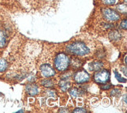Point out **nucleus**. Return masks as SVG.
Listing matches in <instances>:
<instances>
[{
    "label": "nucleus",
    "instance_id": "nucleus-11",
    "mask_svg": "<svg viewBox=\"0 0 127 113\" xmlns=\"http://www.w3.org/2000/svg\"><path fill=\"white\" fill-rule=\"evenodd\" d=\"M59 86L61 87V90L64 91V92H65V91H67L70 88L71 84H70V82H68V81H67L66 79H63V80L60 81Z\"/></svg>",
    "mask_w": 127,
    "mask_h": 113
},
{
    "label": "nucleus",
    "instance_id": "nucleus-24",
    "mask_svg": "<svg viewBox=\"0 0 127 113\" xmlns=\"http://www.w3.org/2000/svg\"><path fill=\"white\" fill-rule=\"evenodd\" d=\"M47 94H49V96H52V97H54L55 96V92L53 91V90H49V91H47Z\"/></svg>",
    "mask_w": 127,
    "mask_h": 113
},
{
    "label": "nucleus",
    "instance_id": "nucleus-9",
    "mask_svg": "<svg viewBox=\"0 0 127 113\" xmlns=\"http://www.w3.org/2000/svg\"><path fill=\"white\" fill-rule=\"evenodd\" d=\"M7 42V36L6 32L0 30V47L2 48L6 46Z\"/></svg>",
    "mask_w": 127,
    "mask_h": 113
},
{
    "label": "nucleus",
    "instance_id": "nucleus-20",
    "mask_svg": "<svg viewBox=\"0 0 127 113\" xmlns=\"http://www.w3.org/2000/svg\"><path fill=\"white\" fill-rule=\"evenodd\" d=\"M120 28L122 29H124V30H126L127 28V26H126V20H123V21H122L121 23H120Z\"/></svg>",
    "mask_w": 127,
    "mask_h": 113
},
{
    "label": "nucleus",
    "instance_id": "nucleus-17",
    "mask_svg": "<svg viewBox=\"0 0 127 113\" xmlns=\"http://www.w3.org/2000/svg\"><path fill=\"white\" fill-rule=\"evenodd\" d=\"M72 67L73 68H79L82 65V63L79 60H78V59H74V60H72Z\"/></svg>",
    "mask_w": 127,
    "mask_h": 113
},
{
    "label": "nucleus",
    "instance_id": "nucleus-21",
    "mask_svg": "<svg viewBox=\"0 0 127 113\" xmlns=\"http://www.w3.org/2000/svg\"><path fill=\"white\" fill-rule=\"evenodd\" d=\"M111 87V84H107V83H104V85L102 86L100 88H101V89H103V90H108V89H110Z\"/></svg>",
    "mask_w": 127,
    "mask_h": 113
},
{
    "label": "nucleus",
    "instance_id": "nucleus-27",
    "mask_svg": "<svg viewBox=\"0 0 127 113\" xmlns=\"http://www.w3.org/2000/svg\"><path fill=\"white\" fill-rule=\"evenodd\" d=\"M60 112H68V110L67 109H60L59 110Z\"/></svg>",
    "mask_w": 127,
    "mask_h": 113
},
{
    "label": "nucleus",
    "instance_id": "nucleus-29",
    "mask_svg": "<svg viewBox=\"0 0 127 113\" xmlns=\"http://www.w3.org/2000/svg\"><path fill=\"white\" fill-rule=\"evenodd\" d=\"M125 65H126V57H125Z\"/></svg>",
    "mask_w": 127,
    "mask_h": 113
},
{
    "label": "nucleus",
    "instance_id": "nucleus-15",
    "mask_svg": "<svg viewBox=\"0 0 127 113\" xmlns=\"http://www.w3.org/2000/svg\"><path fill=\"white\" fill-rule=\"evenodd\" d=\"M114 72H115V78H116V79L118 80V82H126V78L122 77L119 75V73L118 72L115 71Z\"/></svg>",
    "mask_w": 127,
    "mask_h": 113
},
{
    "label": "nucleus",
    "instance_id": "nucleus-7",
    "mask_svg": "<svg viewBox=\"0 0 127 113\" xmlns=\"http://www.w3.org/2000/svg\"><path fill=\"white\" fill-rule=\"evenodd\" d=\"M25 90L26 92L29 95L31 96H35L38 94V87L37 85L33 84V83H30V84H28L25 86Z\"/></svg>",
    "mask_w": 127,
    "mask_h": 113
},
{
    "label": "nucleus",
    "instance_id": "nucleus-25",
    "mask_svg": "<svg viewBox=\"0 0 127 113\" xmlns=\"http://www.w3.org/2000/svg\"><path fill=\"white\" fill-rule=\"evenodd\" d=\"M122 71H123V72H124V75L126 76L127 75V72H126V67H123L122 68Z\"/></svg>",
    "mask_w": 127,
    "mask_h": 113
},
{
    "label": "nucleus",
    "instance_id": "nucleus-18",
    "mask_svg": "<svg viewBox=\"0 0 127 113\" xmlns=\"http://www.w3.org/2000/svg\"><path fill=\"white\" fill-rule=\"evenodd\" d=\"M117 0H101V2L105 5H108V6H111L114 5L116 2Z\"/></svg>",
    "mask_w": 127,
    "mask_h": 113
},
{
    "label": "nucleus",
    "instance_id": "nucleus-3",
    "mask_svg": "<svg viewBox=\"0 0 127 113\" xmlns=\"http://www.w3.org/2000/svg\"><path fill=\"white\" fill-rule=\"evenodd\" d=\"M94 79L96 83L104 84L110 79V72L106 69H100L94 74Z\"/></svg>",
    "mask_w": 127,
    "mask_h": 113
},
{
    "label": "nucleus",
    "instance_id": "nucleus-8",
    "mask_svg": "<svg viewBox=\"0 0 127 113\" xmlns=\"http://www.w3.org/2000/svg\"><path fill=\"white\" fill-rule=\"evenodd\" d=\"M104 65L103 63L100 61H95V62H91L89 65V68L90 71H98L103 68Z\"/></svg>",
    "mask_w": 127,
    "mask_h": 113
},
{
    "label": "nucleus",
    "instance_id": "nucleus-6",
    "mask_svg": "<svg viewBox=\"0 0 127 113\" xmlns=\"http://www.w3.org/2000/svg\"><path fill=\"white\" fill-rule=\"evenodd\" d=\"M40 71H41L42 75L44 77H46V78L52 77L56 74L55 70L53 69V67H51L50 65H47V64H44V65L41 66Z\"/></svg>",
    "mask_w": 127,
    "mask_h": 113
},
{
    "label": "nucleus",
    "instance_id": "nucleus-1",
    "mask_svg": "<svg viewBox=\"0 0 127 113\" xmlns=\"http://www.w3.org/2000/svg\"><path fill=\"white\" fill-rule=\"evenodd\" d=\"M67 50L76 56H85L90 53V49L85 43L81 42H75L69 44L67 46Z\"/></svg>",
    "mask_w": 127,
    "mask_h": 113
},
{
    "label": "nucleus",
    "instance_id": "nucleus-23",
    "mask_svg": "<svg viewBox=\"0 0 127 113\" xmlns=\"http://www.w3.org/2000/svg\"><path fill=\"white\" fill-rule=\"evenodd\" d=\"M104 28H114V24H104Z\"/></svg>",
    "mask_w": 127,
    "mask_h": 113
},
{
    "label": "nucleus",
    "instance_id": "nucleus-13",
    "mask_svg": "<svg viewBox=\"0 0 127 113\" xmlns=\"http://www.w3.org/2000/svg\"><path fill=\"white\" fill-rule=\"evenodd\" d=\"M8 68V63L5 59H0V72H5Z\"/></svg>",
    "mask_w": 127,
    "mask_h": 113
},
{
    "label": "nucleus",
    "instance_id": "nucleus-22",
    "mask_svg": "<svg viewBox=\"0 0 127 113\" xmlns=\"http://www.w3.org/2000/svg\"><path fill=\"white\" fill-rule=\"evenodd\" d=\"M73 112H86L87 110L85 109H79V108H78V109H75Z\"/></svg>",
    "mask_w": 127,
    "mask_h": 113
},
{
    "label": "nucleus",
    "instance_id": "nucleus-19",
    "mask_svg": "<svg viewBox=\"0 0 127 113\" xmlns=\"http://www.w3.org/2000/svg\"><path fill=\"white\" fill-rule=\"evenodd\" d=\"M119 94H120V90L119 89H117V88H115V89H113L111 91V96H117Z\"/></svg>",
    "mask_w": 127,
    "mask_h": 113
},
{
    "label": "nucleus",
    "instance_id": "nucleus-16",
    "mask_svg": "<svg viewBox=\"0 0 127 113\" xmlns=\"http://www.w3.org/2000/svg\"><path fill=\"white\" fill-rule=\"evenodd\" d=\"M117 9H118L119 12H120L122 13H124V14L126 13V5H123V4L119 5V6H117Z\"/></svg>",
    "mask_w": 127,
    "mask_h": 113
},
{
    "label": "nucleus",
    "instance_id": "nucleus-5",
    "mask_svg": "<svg viewBox=\"0 0 127 113\" xmlns=\"http://www.w3.org/2000/svg\"><path fill=\"white\" fill-rule=\"evenodd\" d=\"M90 75L86 70L81 69L76 72L74 75V80L77 82L82 84V83H86L90 80Z\"/></svg>",
    "mask_w": 127,
    "mask_h": 113
},
{
    "label": "nucleus",
    "instance_id": "nucleus-26",
    "mask_svg": "<svg viewBox=\"0 0 127 113\" xmlns=\"http://www.w3.org/2000/svg\"><path fill=\"white\" fill-rule=\"evenodd\" d=\"M103 103H104V104H105V103H106L107 105H108L109 104V100L107 99V98H105V99L103 100Z\"/></svg>",
    "mask_w": 127,
    "mask_h": 113
},
{
    "label": "nucleus",
    "instance_id": "nucleus-4",
    "mask_svg": "<svg viewBox=\"0 0 127 113\" xmlns=\"http://www.w3.org/2000/svg\"><path fill=\"white\" fill-rule=\"evenodd\" d=\"M103 17L107 21H117L120 19V14L118 11L110 8H104L102 9Z\"/></svg>",
    "mask_w": 127,
    "mask_h": 113
},
{
    "label": "nucleus",
    "instance_id": "nucleus-12",
    "mask_svg": "<svg viewBox=\"0 0 127 113\" xmlns=\"http://www.w3.org/2000/svg\"><path fill=\"white\" fill-rule=\"evenodd\" d=\"M69 93H70V94L73 97H79V95L82 94H84V91H82L81 90H79V89H77V88H71V89L69 90Z\"/></svg>",
    "mask_w": 127,
    "mask_h": 113
},
{
    "label": "nucleus",
    "instance_id": "nucleus-28",
    "mask_svg": "<svg viewBox=\"0 0 127 113\" xmlns=\"http://www.w3.org/2000/svg\"><path fill=\"white\" fill-rule=\"evenodd\" d=\"M124 101H125V103H126V95L124 96Z\"/></svg>",
    "mask_w": 127,
    "mask_h": 113
},
{
    "label": "nucleus",
    "instance_id": "nucleus-10",
    "mask_svg": "<svg viewBox=\"0 0 127 113\" xmlns=\"http://www.w3.org/2000/svg\"><path fill=\"white\" fill-rule=\"evenodd\" d=\"M109 38L111 40H113V41H117V40H119V39L122 38V34L119 32V31H111L109 33Z\"/></svg>",
    "mask_w": 127,
    "mask_h": 113
},
{
    "label": "nucleus",
    "instance_id": "nucleus-14",
    "mask_svg": "<svg viewBox=\"0 0 127 113\" xmlns=\"http://www.w3.org/2000/svg\"><path fill=\"white\" fill-rule=\"evenodd\" d=\"M42 85L47 88H51L53 86V82L51 79H46L42 81Z\"/></svg>",
    "mask_w": 127,
    "mask_h": 113
},
{
    "label": "nucleus",
    "instance_id": "nucleus-2",
    "mask_svg": "<svg viewBox=\"0 0 127 113\" xmlns=\"http://www.w3.org/2000/svg\"><path fill=\"white\" fill-rule=\"evenodd\" d=\"M55 67L58 71L64 72L67 70L70 65V59L65 53H60L58 54L54 61Z\"/></svg>",
    "mask_w": 127,
    "mask_h": 113
}]
</instances>
